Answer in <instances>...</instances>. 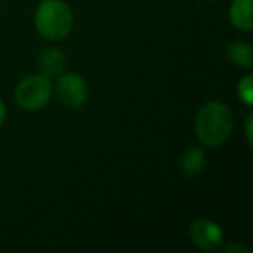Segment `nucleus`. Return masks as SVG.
Returning <instances> with one entry per match:
<instances>
[{"instance_id": "12", "label": "nucleus", "mask_w": 253, "mask_h": 253, "mask_svg": "<svg viewBox=\"0 0 253 253\" xmlns=\"http://www.w3.org/2000/svg\"><path fill=\"white\" fill-rule=\"evenodd\" d=\"M239 250H243L245 253H248V248H245V246L241 245H231V246H225L224 252H239Z\"/></svg>"}, {"instance_id": "2", "label": "nucleus", "mask_w": 253, "mask_h": 253, "mask_svg": "<svg viewBox=\"0 0 253 253\" xmlns=\"http://www.w3.org/2000/svg\"><path fill=\"white\" fill-rule=\"evenodd\" d=\"M35 26L45 40H63L73 28V12L63 0H42L35 12Z\"/></svg>"}, {"instance_id": "10", "label": "nucleus", "mask_w": 253, "mask_h": 253, "mask_svg": "<svg viewBox=\"0 0 253 253\" xmlns=\"http://www.w3.org/2000/svg\"><path fill=\"white\" fill-rule=\"evenodd\" d=\"M238 95L245 104H253V78L252 75H246L238 84Z\"/></svg>"}, {"instance_id": "3", "label": "nucleus", "mask_w": 253, "mask_h": 253, "mask_svg": "<svg viewBox=\"0 0 253 253\" xmlns=\"http://www.w3.org/2000/svg\"><path fill=\"white\" fill-rule=\"evenodd\" d=\"M52 97V84L43 75H28L18 84L14 99L26 111H39L45 108Z\"/></svg>"}, {"instance_id": "4", "label": "nucleus", "mask_w": 253, "mask_h": 253, "mask_svg": "<svg viewBox=\"0 0 253 253\" xmlns=\"http://www.w3.org/2000/svg\"><path fill=\"white\" fill-rule=\"evenodd\" d=\"M52 94H56L57 101L66 108H80L88 97L87 82L78 73H61L57 77L56 85L52 87Z\"/></svg>"}, {"instance_id": "9", "label": "nucleus", "mask_w": 253, "mask_h": 253, "mask_svg": "<svg viewBox=\"0 0 253 253\" xmlns=\"http://www.w3.org/2000/svg\"><path fill=\"white\" fill-rule=\"evenodd\" d=\"M227 54L229 61H231L234 66H239V68H250L253 63V52H252V47L250 43L246 42H232L227 45Z\"/></svg>"}, {"instance_id": "5", "label": "nucleus", "mask_w": 253, "mask_h": 253, "mask_svg": "<svg viewBox=\"0 0 253 253\" xmlns=\"http://www.w3.org/2000/svg\"><path fill=\"white\" fill-rule=\"evenodd\" d=\"M189 238L193 245H196L201 250H217L224 241V232H222L220 225L213 220H194L189 227Z\"/></svg>"}, {"instance_id": "6", "label": "nucleus", "mask_w": 253, "mask_h": 253, "mask_svg": "<svg viewBox=\"0 0 253 253\" xmlns=\"http://www.w3.org/2000/svg\"><path fill=\"white\" fill-rule=\"evenodd\" d=\"M37 66H39L40 75H43V77H59L66 68V56H64L63 50L49 47V49L42 50L39 61H37Z\"/></svg>"}, {"instance_id": "7", "label": "nucleus", "mask_w": 253, "mask_h": 253, "mask_svg": "<svg viewBox=\"0 0 253 253\" xmlns=\"http://www.w3.org/2000/svg\"><path fill=\"white\" fill-rule=\"evenodd\" d=\"M252 4L253 0H234L229 9V19L232 26L238 28L239 32H252L253 18H252Z\"/></svg>"}, {"instance_id": "11", "label": "nucleus", "mask_w": 253, "mask_h": 253, "mask_svg": "<svg viewBox=\"0 0 253 253\" xmlns=\"http://www.w3.org/2000/svg\"><path fill=\"white\" fill-rule=\"evenodd\" d=\"M252 123H253V115L250 113L248 116H246V123H245V132H246V142H248L250 146H252Z\"/></svg>"}, {"instance_id": "13", "label": "nucleus", "mask_w": 253, "mask_h": 253, "mask_svg": "<svg viewBox=\"0 0 253 253\" xmlns=\"http://www.w3.org/2000/svg\"><path fill=\"white\" fill-rule=\"evenodd\" d=\"M5 123V104L0 101V126Z\"/></svg>"}, {"instance_id": "1", "label": "nucleus", "mask_w": 253, "mask_h": 253, "mask_svg": "<svg viewBox=\"0 0 253 253\" xmlns=\"http://www.w3.org/2000/svg\"><path fill=\"white\" fill-rule=\"evenodd\" d=\"M196 135L205 146L217 148L222 146L229 139L234 128V118L232 113L224 102L210 101L196 115Z\"/></svg>"}, {"instance_id": "8", "label": "nucleus", "mask_w": 253, "mask_h": 253, "mask_svg": "<svg viewBox=\"0 0 253 253\" xmlns=\"http://www.w3.org/2000/svg\"><path fill=\"white\" fill-rule=\"evenodd\" d=\"M205 165H207V156H205L203 149L189 148L184 151L182 160H180V170H182L184 175H200L203 172Z\"/></svg>"}]
</instances>
